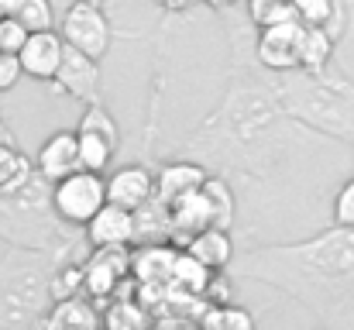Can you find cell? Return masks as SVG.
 I'll return each instance as SVG.
<instances>
[{"label": "cell", "mask_w": 354, "mask_h": 330, "mask_svg": "<svg viewBox=\"0 0 354 330\" xmlns=\"http://www.w3.org/2000/svg\"><path fill=\"white\" fill-rule=\"evenodd\" d=\"M186 251H189L196 262H203L210 272L231 268V262H234V255H237L227 227H203V230L189 234V237H186Z\"/></svg>", "instance_id": "cell-16"}, {"label": "cell", "mask_w": 354, "mask_h": 330, "mask_svg": "<svg viewBox=\"0 0 354 330\" xmlns=\"http://www.w3.org/2000/svg\"><path fill=\"white\" fill-rule=\"evenodd\" d=\"M100 324H107V327H118V330L148 327V313L141 310V303L120 300V303H111V310H100Z\"/></svg>", "instance_id": "cell-26"}, {"label": "cell", "mask_w": 354, "mask_h": 330, "mask_svg": "<svg viewBox=\"0 0 354 330\" xmlns=\"http://www.w3.org/2000/svg\"><path fill=\"white\" fill-rule=\"evenodd\" d=\"M334 223L354 227V179H348L334 196Z\"/></svg>", "instance_id": "cell-29"}, {"label": "cell", "mask_w": 354, "mask_h": 330, "mask_svg": "<svg viewBox=\"0 0 354 330\" xmlns=\"http://www.w3.org/2000/svg\"><path fill=\"white\" fill-rule=\"evenodd\" d=\"M248 3V21L254 28H268L275 21H289L292 14V0H244Z\"/></svg>", "instance_id": "cell-25"}, {"label": "cell", "mask_w": 354, "mask_h": 330, "mask_svg": "<svg viewBox=\"0 0 354 330\" xmlns=\"http://www.w3.org/2000/svg\"><path fill=\"white\" fill-rule=\"evenodd\" d=\"M76 131H97V134H104L111 145H118L120 148V124L114 120V113L107 110L104 100L86 104V110H83V117H80V127H76Z\"/></svg>", "instance_id": "cell-23"}, {"label": "cell", "mask_w": 354, "mask_h": 330, "mask_svg": "<svg viewBox=\"0 0 354 330\" xmlns=\"http://www.w3.org/2000/svg\"><path fill=\"white\" fill-rule=\"evenodd\" d=\"M55 255L38 248L7 244L0 258V327H38L45 310L52 306L48 279L55 268Z\"/></svg>", "instance_id": "cell-5"}, {"label": "cell", "mask_w": 354, "mask_h": 330, "mask_svg": "<svg viewBox=\"0 0 354 330\" xmlns=\"http://www.w3.org/2000/svg\"><path fill=\"white\" fill-rule=\"evenodd\" d=\"M299 38H303V21H296V17L258 28L254 62L268 73H279V76L299 69Z\"/></svg>", "instance_id": "cell-9"}, {"label": "cell", "mask_w": 354, "mask_h": 330, "mask_svg": "<svg viewBox=\"0 0 354 330\" xmlns=\"http://www.w3.org/2000/svg\"><path fill=\"white\" fill-rule=\"evenodd\" d=\"M292 14L310 28H324L334 42L348 28V0H292Z\"/></svg>", "instance_id": "cell-18"}, {"label": "cell", "mask_w": 354, "mask_h": 330, "mask_svg": "<svg viewBox=\"0 0 354 330\" xmlns=\"http://www.w3.org/2000/svg\"><path fill=\"white\" fill-rule=\"evenodd\" d=\"M14 17L28 28V31H48L55 28V7L52 0H21Z\"/></svg>", "instance_id": "cell-24"}, {"label": "cell", "mask_w": 354, "mask_h": 330, "mask_svg": "<svg viewBox=\"0 0 354 330\" xmlns=\"http://www.w3.org/2000/svg\"><path fill=\"white\" fill-rule=\"evenodd\" d=\"M207 165L200 158H176V162H165L158 172H155V196L162 203L189 193V190H200L203 179H207Z\"/></svg>", "instance_id": "cell-15"}, {"label": "cell", "mask_w": 354, "mask_h": 330, "mask_svg": "<svg viewBox=\"0 0 354 330\" xmlns=\"http://www.w3.org/2000/svg\"><path fill=\"white\" fill-rule=\"evenodd\" d=\"M59 35L69 48L76 52H86L90 59L104 62L107 52H111V42H114V24L104 10V3H90V0H73L62 17H59Z\"/></svg>", "instance_id": "cell-6"}, {"label": "cell", "mask_w": 354, "mask_h": 330, "mask_svg": "<svg viewBox=\"0 0 354 330\" xmlns=\"http://www.w3.org/2000/svg\"><path fill=\"white\" fill-rule=\"evenodd\" d=\"M334 48L337 42L324 31V28H310L303 24V38H299V69L306 73H320L334 62Z\"/></svg>", "instance_id": "cell-20"}, {"label": "cell", "mask_w": 354, "mask_h": 330, "mask_svg": "<svg viewBox=\"0 0 354 330\" xmlns=\"http://www.w3.org/2000/svg\"><path fill=\"white\" fill-rule=\"evenodd\" d=\"M104 183H107V203H118L127 210H138L145 200L155 196V169H148L145 162L120 165Z\"/></svg>", "instance_id": "cell-13"}, {"label": "cell", "mask_w": 354, "mask_h": 330, "mask_svg": "<svg viewBox=\"0 0 354 330\" xmlns=\"http://www.w3.org/2000/svg\"><path fill=\"white\" fill-rule=\"evenodd\" d=\"M131 275V244H114V248H90L83 262V293L97 300H111L120 289V282Z\"/></svg>", "instance_id": "cell-8"}, {"label": "cell", "mask_w": 354, "mask_h": 330, "mask_svg": "<svg viewBox=\"0 0 354 330\" xmlns=\"http://www.w3.org/2000/svg\"><path fill=\"white\" fill-rule=\"evenodd\" d=\"M21 76H24L21 59H17L14 52H0V93L14 90V86L21 83Z\"/></svg>", "instance_id": "cell-30"}, {"label": "cell", "mask_w": 354, "mask_h": 330, "mask_svg": "<svg viewBox=\"0 0 354 330\" xmlns=\"http://www.w3.org/2000/svg\"><path fill=\"white\" fill-rule=\"evenodd\" d=\"M52 183L31 172L21 186L0 190V241L38 248L55 258H76V248H90L83 227H69L52 210Z\"/></svg>", "instance_id": "cell-4"}, {"label": "cell", "mask_w": 354, "mask_h": 330, "mask_svg": "<svg viewBox=\"0 0 354 330\" xmlns=\"http://www.w3.org/2000/svg\"><path fill=\"white\" fill-rule=\"evenodd\" d=\"M83 237L90 248H114V244H134L138 241V223L134 210L118 207V203H104L93 217L83 223Z\"/></svg>", "instance_id": "cell-12"}, {"label": "cell", "mask_w": 354, "mask_h": 330, "mask_svg": "<svg viewBox=\"0 0 354 330\" xmlns=\"http://www.w3.org/2000/svg\"><path fill=\"white\" fill-rule=\"evenodd\" d=\"M52 210L55 217L69 227H83L104 203H107V183L104 172H90V169H76L62 179L52 183Z\"/></svg>", "instance_id": "cell-7"}, {"label": "cell", "mask_w": 354, "mask_h": 330, "mask_svg": "<svg viewBox=\"0 0 354 330\" xmlns=\"http://www.w3.org/2000/svg\"><path fill=\"white\" fill-rule=\"evenodd\" d=\"M83 169L80 165V138L76 131H55L41 141L38 155H35V172L45 179V183H55L69 172Z\"/></svg>", "instance_id": "cell-14"}, {"label": "cell", "mask_w": 354, "mask_h": 330, "mask_svg": "<svg viewBox=\"0 0 354 330\" xmlns=\"http://www.w3.org/2000/svg\"><path fill=\"white\" fill-rule=\"evenodd\" d=\"M76 138H80V165L90 172H107V165L118 155V145H111L97 131H76Z\"/></svg>", "instance_id": "cell-22"}, {"label": "cell", "mask_w": 354, "mask_h": 330, "mask_svg": "<svg viewBox=\"0 0 354 330\" xmlns=\"http://www.w3.org/2000/svg\"><path fill=\"white\" fill-rule=\"evenodd\" d=\"M158 3H162L165 10H186V7H189L193 0H158Z\"/></svg>", "instance_id": "cell-32"}, {"label": "cell", "mask_w": 354, "mask_h": 330, "mask_svg": "<svg viewBox=\"0 0 354 330\" xmlns=\"http://www.w3.org/2000/svg\"><path fill=\"white\" fill-rule=\"evenodd\" d=\"M90 3H107V0H90Z\"/></svg>", "instance_id": "cell-34"}, {"label": "cell", "mask_w": 354, "mask_h": 330, "mask_svg": "<svg viewBox=\"0 0 354 330\" xmlns=\"http://www.w3.org/2000/svg\"><path fill=\"white\" fill-rule=\"evenodd\" d=\"M286 120V110L275 97V86H265L254 73L241 69L231 80V90L221 110L193 134L189 152L200 155V162H227L231 172L258 176L279 158V124Z\"/></svg>", "instance_id": "cell-2"}, {"label": "cell", "mask_w": 354, "mask_h": 330, "mask_svg": "<svg viewBox=\"0 0 354 330\" xmlns=\"http://www.w3.org/2000/svg\"><path fill=\"white\" fill-rule=\"evenodd\" d=\"M62 52H66V42H62L59 28H48V31H28L24 45L17 48V59H21L24 76H31L38 83H52V76L62 62Z\"/></svg>", "instance_id": "cell-11"}, {"label": "cell", "mask_w": 354, "mask_h": 330, "mask_svg": "<svg viewBox=\"0 0 354 330\" xmlns=\"http://www.w3.org/2000/svg\"><path fill=\"white\" fill-rule=\"evenodd\" d=\"M200 3H207L210 10H231V7H237V0H200Z\"/></svg>", "instance_id": "cell-31"}, {"label": "cell", "mask_w": 354, "mask_h": 330, "mask_svg": "<svg viewBox=\"0 0 354 330\" xmlns=\"http://www.w3.org/2000/svg\"><path fill=\"white\" fill-rule=\"evenodd\" d=\"M200 320H203L207 327H221V330H251L254 327L251 313L241 310V306H234V303H221V306L207 310Z\"/></svg>", "instance_id": "cell-27"}, {"label": "cell", "mask_w": 354, "mask_h": 330, "mask_svg": "<svg viewBox=\"0 0 354 330\" xmlns=\"http://www.w3.org/2000/svg\"><path fill=\"white\" fill-rule=\"evenodd\" d=\"M275 97L289 120L324 138L354 145V83L344 73L330 66L320 73H282V83H275Z\"/></svg>", "instance_id": "cell-3"}, {"label": "cell", "mask_w": 354, "mask_h": 330, "mask_svg": "<svg viewBox=\"0 0 354 330\" xmlns=\"http://www.w3.org/2000/svg\"><path fill=\"white\" fill-rule=\"evenodd\" d=\"M231 268L248 282L279 289L313 317L334 320L354 289V227L334 223L303 241L241 251Z\"/></svg>", "instance_id": "cell-1"}, {"label": "cell", "mask_w": 354, "mask_h": 330, "mask_svg": "<svg viewBox=\"0 0 354 330\" xmlns=\"http://www.w3.org/2000/svg\"><path fill=\"white\" fill-rule=\"evenodd\" d=\"M176 248L172 244H155V241H145L141 251H131V272L151 286V282H172V265H176Z\"/></svg>", "instance_id": "cell-19"}, {"label": "cell", "mask_w": 354, "mask_h": 330, "mask_svg": "<svg viewBox=\"0 0 354 330\" xmlns=\"http://www.w3.org/2000/svg\"><path fill=\"white\" fill-rule=\"evenodd\" d=\"M52 90L62 97H73L80 104H93L100 100V62L90 59L86 52H76L66 45L62 62L52 76Z\"/></svg>", "instance_id": "cell-10"}, {"label": "cell", "mask_w": 354, "mask_h": 330, "mask_svg": "<svg viewBox=\"0 0 354 330\" xmlns=\"http://www.w3.org/2000/svg\"><path fill=\"white\" fill-rule=\"evenodd\" d=\"M21 0H0V14H14Z\"/></svg>", "instance_id": "cell-33"}, {"label": "cell", "mask_w": 354, "mask_h": 330, "mask_svg": "<svg viewBox=\"0 0 354 330\" xmlns=\"http://www.w3.org/2000/svg\"><path fill=\"white\" fill-rule=\"evenodd\" d=\"M200 190H203L207 207H210V223L231 230L234 214H237V196H234V190H231V183H227V176H207Z\"/></svg>", "instance_id": "cell-21"}, {"label": "cell", "mask_w": 354, "mask_h": 330, "mask_svg": "<svg viewBox=\"0 0 354 330\" xmlns=\"http://www.w3.org/2000/svg\"><path fill=\"white\" fill-rule=\"evenodd\" d=\"M24 38H28V28L14 14H0V52H14L17 55Z\"/></svg>", "instance_id": "cell-28"}, {"label": "cell", "mask_w": 354, "mask_h": 330, "mask_svg": "<svg viewBox=\"0 0 354 330\" xmlns=\"http://www.w3.org/2000/svg\"><path fill=\"white\" fill-rule=\"evenodd\" d=\"M38 327H100V306L86 293H76V296L55 300L45 310Z\"/></svg>", "instance_id": "cell-17"}]
</instances>
